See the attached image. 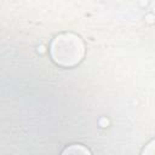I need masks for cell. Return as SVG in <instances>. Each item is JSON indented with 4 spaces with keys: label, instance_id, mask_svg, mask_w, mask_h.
Returning a JSON list of instances; mask_svg holds the SVG:
<instances>
[{
    "label": "cell",
    "instance_id": "6da1fadb",
    "mask_svg": "<svg viewBox=\"0 0 155 155\" xmlns=\"http://www.w3.org/2000/svg\"><path fill=\"white\" fill-rule=\"evenodd\" d=\"M51 54L57 64L63 67H71L82 59L84 44L81 39L74 34H61L52 42Z\"/></svg>",
    "mask_w": 155,
    "mask_h": 155
},
{
    "label": "cell",
    "instance_id": "7a4b0ae2",
    "mask_svg": "<svg viewBox=\"0 0 155 155\" xmlns=\"http://www.w3.org/2000/svg\"><path fill=\"white\" fill-rule=\"evenodd\" d=\"M62 155H91V154L82 145L74 144V145H70L69 148H65L64 151L62 153Z\"/></svg>",
    "mask_w": 155,
    "mask_h": 155
}]
</instances>
